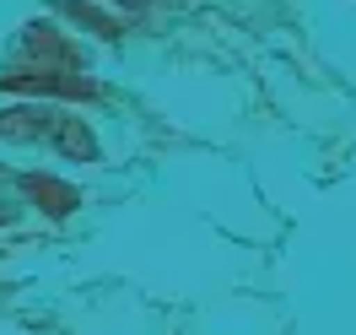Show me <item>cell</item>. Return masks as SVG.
I'll return each instance as SVG.
<instances>
[{
    "label": "cell",
    "instance_id": "obj_1",
    "mask_svg": "<svg viewBox=\"0 0 356 335\" xmlns=\"http://www.w3.org/2000/svg\"><path fill=\"white\" fill-rule=\"evenodd\" d=\"M0 87L6 92H33V98H97V81L92 76H70V70H44V65H33V70H6L0 76Z\"/></svg>",
    "mask_w": 356,
    "mask_h": 335
},
{
    "label": "cell",
    "instance_id": "obj_2",
    "mask_svg": "<svg viewBox=\"0 0 356 335\" xmlns=\"http://www.w3.org/2000/svg\"><path fill=\"white\" fill-rule=\"evenodd\" d=\"M22 195H27V201H33V205H38L44 217H54V222H65L70 211L81 205V195H76L70 184L49 179V173H22Z\"/></svg>",
    "mask_w": 356,
    "mask_h": 335
},
{
    "label": "cell",
    "instance_id": "obj_3",
    "mask_svg": "<svg viewBox=\"0 0 356 335\" xmlns=\"http://www.w3.org/2000/svg\"><path fill=\"white\" fill-rule=\"evenodd\" d=\"M60 114L49 103H22V109H6L0 114V141H49Z\"/></svg>",
    "mask_w": 356,
    "mask_h": 335
},
{
    "label": "cell",
    "instance_id": "obj_4",
    "mask_svg": "<svg viewBox=\"0 0 356 335\" xmlns=\"http://www.w3.org/2000/svg\"><path fill=\"white\" fill-rule=\"evenodd\" d=\"M49 146L70 162H97V135H92L87 119H76V114H60L54 119V130H49Z\"/></svg>",
    "mask_w": 356,
    "mask_h": 335
},
{
    "label": "cell",
    "instance_id": "obj_5",
    "mask_svg": "<svg viewBox=\"0 0 356 335\" xmlns=\"http://www.w3.org/2000/svg\"><path fill=\"white\" fill-rule=\"evenodd\" d=\"M22 49H27V54H33L44 70H70V65H76V49L60 38V27H49V22H33V27H27Z\"/></svg>",
    "mask_w": 356,
    "mask_h": 335
},
{
    "label": "cell",
    "instance_id": "obj_6",
    "mask_svg": "<svg viewBox=\"0 0 356 335\" xmlns=\"http://www.w3.org/2000/svg\"><path fill=\"white\" fill-rule=\"evenodd\" d=\"M54 11H60V17H70L76 27L97 33V38H108V44L124 33V27H119V17H113V11H103V6H92V0H54Z\"/></svg>",
    "mask_w": 356,
    "mask_h": 335
},
{
    "label": "cell",
    "instance_id": "obj_7",
    "mask_svg": "<svg viewBox=\"0 0 356 335\" xmlns=\"http://www.w3.org/2000/svg\"><path fill=\"white\" fill-rule=\"evenodd\" d=\"M11 222H17V205H6V201H0V227H11Z\"/></svg>",
    "mask_w": 356,
    "mask_h": 335
}]
</instances>
